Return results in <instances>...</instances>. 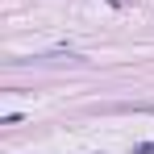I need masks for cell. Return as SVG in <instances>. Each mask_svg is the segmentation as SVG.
<instances>
[{"label":"cell","instance_id":"obj_1","mask_svg":"<svg viewBox=\"0 0 154 154\" xmlns=\"http://www.w3.org/2000/svg\"><path fill=\"white\" fill-rule=\"evenodd\" d=\"M133 154H154V142H137V146H133Z\"/></svg>","mask_w":154,"mask_h":154}]
</instances>
